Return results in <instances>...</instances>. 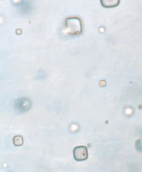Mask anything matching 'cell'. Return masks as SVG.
I'll return each instance as SVG.
<instances>
[{"instance_id":"3957f363","label":"cell","mask_w":142,"mask_h":172,"mask_svg":"<svg viewBox=\"0 0 142 172\" xmlns=\"http://www.w3.org/2000/svg\"><path fill=\"white\" fill-rule=\"evenodd\" d=\"M119 1L118 0H100L101 5L105 8L114 7L118 5Z\"/></svg>"},{"instance_id":"277c9868","label":"cell","mask_w":142,"mask_h":172,"mask_svg":"<svg viewBox=\"0 0 142 172\" xmlns=\"http://www.w3.org/2000/svg\"><path fill=\"white\" fill-rule=\"evenodd\" d=\"M13 142L15 146H20L23 144V139L21 135L15 136L13 138Z\"/></svg>"},{"instance_id":"7a4b0ae2","label":"cell","mask_w":142,"mask_h":172,"mask_svg":"<svg viewBox=\"0 0 142 172\" xmlns=\"http://www.w3.org/2000/svg\"><path fill=\"white\" fill-rule=\"evenodd\" d=\"M73 155L74 159L77 161L86 160L88 157L87 149L84 146H76L73 150Z\"/></svg>"},{"instance_id":"6da1fadb","label":"cell","mask_w":142,"mask_h":172,"mask_svg":"<svg viewBox=\"0 0 142 172\" xmlns=\"http://www.w3.org/2000/svg\"><path fill=\"white\" fill-rule=\"evenodd\" d=\"M64 32L70 36H76L80 35L82 33V25L79 17H70L64 21Z\"/></svg>"}]
</instances>
